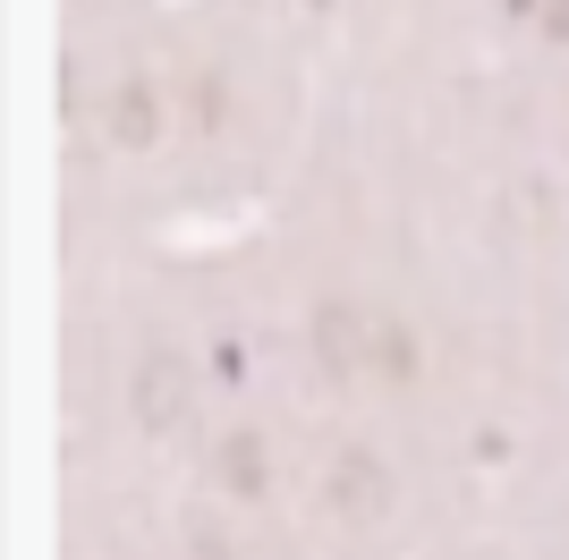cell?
Masks as SVG:
<instances>
[{"label": "cell", "instance_id": "cell-3", "mask_svg": "<svg viewBox=\"0 0 569 560\" xmlns=\"http://www.w3.org/2000/svg\"><path fill=\"white\" fill-rule=\"evenodd\" d=\"M315 331H323V366H332V373L366 366V331H375V323H366L357 306H323V323H315Z\"/></svg>", "mask_w": 569, "mask_h": 560}, {"label": "cell", "instance_id": "cell-1", "mask_svg": "<svg viewBox=\"0 0 569 560\" xmlns=\"http://www.w3.org/2000/svg\"><path fill=\"white\" fill-rule=\"evenodd\" d=\"M137 417L153 424V433H170V424L188 417V366H179L170 349H153L137 366Z\"/></svg>", "mask_w": 569, "mask_h": 560}, {"label": "cell", "instance_id": "cell-4", "mask_svg": "<svg viewBox=\"0 0 569 560\" xmlns=\"http://www.w3.org/2000/svg\"><path fill=\"white\" fill-rule=\"evenodd\" d=\"M221 484L230 492H263V442L256 433H230V442H221Z\"/></svg>", "mask_w": 569, "mask_h": 560}, {"label": "cell", "instance_id": "cell-2", "mask_svg": "<svg viewBox=\"0 0 569 560\" xmlns=\"http://www.w3.org/2000/svg\"><path fill=\"white\" fill-rule=\"evenodd\" d=\"M332 501L349 518H375L382 510V467H375V450H340V467H332Z\"/></svg>", "mask_w": 569, "mask_h": 560}, {"label": "cell", "instance_id": "cell-5", "mask_svg": "<svg viewBox=\"0 0 569 560\" xmlns=\"http://www.w3.org/2000/svg\"><path fill=\"white\" fill-rule=\"evenodd\" d=\"M162 128V93L153 86H119V137L137 144V137H153Z\"/></svg>", "mask_w": 569, "mask_h": 560}]
</instances>
